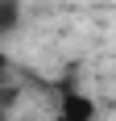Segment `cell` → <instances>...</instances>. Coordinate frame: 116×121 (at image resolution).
<instances>
[{"label":"cell","instance_id":"7a4b0ae2","mask_svg":"<svg viewBox=\"0 0 116 121\" xmlns=\"http://www.w3.org/2000/svg\"><path fill=\"white\" fill-rule=\"evenodd\" d=\"M17 25H21V4H17V0H0V34L12 38Z\"/></svg>","mask_w":116,"mask_h":121},{"label":"cell","instance_id":"6da1fadb","mask_svg":"<svg viewBox=\"0 0 116 121\" xmlns=\"http://www.w3.org/2000/svg\"><path fill=\"white\" fill-rule=\"evenodd\" d=\"M54 121H95V104L91 96H83V92H62V100H58V117Z\"/></svg>","mask_w":116,"mask_h":121}]
</instances>
